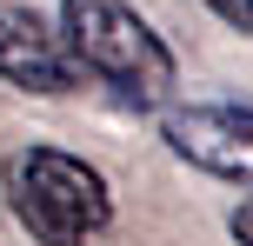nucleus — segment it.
Here are the masks:
<instances>
[{
    "instance_id": "nucleus-1",
    "label": "nucleus",
    "mask_w": 253,
    "mask_h": 246,
    "mask_svg": "<svg viewBox=\"0 0 253 246\" xmlns=\"http://www.w3.org/2000/svg\"><path fill=\"white\" fill-rule=\"evenodd\" d=\"M60 34L74 47L80 73H93L120 106L147 113V106L173 100V87H180L173 53L126 0H60Z\"/></svg>"
},
{
    "instance_id": "nucleus-2",
    "label": "nucleus",
    "mask_w": 253,
    "mask_h": 246,
    "mask_svg": "<svg viewBox=\"0 0 253 246\" xmlns=\"http://www.w3.org/2000/svg\"><path fill=\"white\" fill-rule=\"evenodd\" d=\"M7 180V207L20 213V226L40 246H87L93 233H107L114 220V200L107 180L74 153H53V146H20L0 167Z\"/></svg>"
},
{
    "instance_id": "nucleus-3",
    "label": "nucleus",
    "mask_w": 253,
    "mask_h": 246,
    "mask_svg": "<svg viewBox=\"0 0 253 246\" xmlns=\"http://www.w3.org/2000/svg\"><path fill=\"white\" fill-rule=\"evenodd\" d=\"M160 133L180 160L253 186V106H167Z\"/></svg>"
},
{
    "instance_id": "nucleus-5",
    "label": "nucleus",
    "mask_w": 253,
    "mask_h": 246,
    "mask_svg": "<svg viewBox=\"0 0 253 246\" xmlns=\"http://www.w3.org/2000/svg\"><path fill=\"white\" fill-rule=\"evenodd\" d=\"M207 7L220 13L227 27H240V34H253V0H207Z\"/></svg>"
},
{
    "instance_id": "nucleus-4",
    "label": "nucleus",
    "mask_w": 253,
    "mask_h": 246,
    "mask_svg": "<svg viewBox=\"0 0 253 246\" xmlns=\"http://www.w3.org/2000/svg\"><path fill=\"white\" fill-rule=\"evenodd\" d=\"M0 80L27 93H67L80 87V60L67 47V34H53L40 13L7 7L0 13Z\"/></svg>"
},
{
    "instance_id": "nucleus-6",
    "label": "nucleus",
    "mask_w": 253,
    "mask_h": 246,
    "mask_svg": "<svg viewBox=\"0 0 253 246\" xmlns=\"http://www.w3.org/2000/svg\"><path fill=\"white\" fill-rule=\"evenodd\" d=\"M233 240H240V246H253V200L233 213Z\"/></svg>"
}]
</instances>
